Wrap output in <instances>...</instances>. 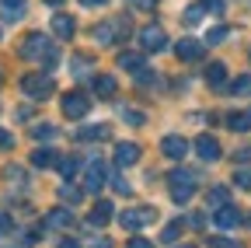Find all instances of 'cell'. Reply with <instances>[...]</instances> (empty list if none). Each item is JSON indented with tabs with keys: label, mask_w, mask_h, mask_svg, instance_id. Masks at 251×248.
<instances>
[{
	"label": "cell",
	"mask_w": 251,
	"mask_h": 248,
	"mask_svg": "<svg viewBox=\"0 0 251 248\" xmlns=\"http://www.w3.org/2000/svg\"><path fill=\"white\" fill-rule=\"evenodd\" d=\"M18 53H21V59H28V63H42V67H52L56 59H59V49H56L52 39L42 35V32L25 35V42L18 46Z\"/></svg>",
	"instance_id": "cell-1"
},
{
	"label": "cell",
	"mask_w": 251,
	"mask_h": 248,
	"mask_svg": "<svg viewBox=\"0 0 251 248\" xmlns=\"http://www.w3.org/2000/svg\"><path fill=\"white\" fill-rule=\"evenodd\" d=\"M168 185H171V199H175V203H188V199L196 196L199 178H196L192 171H185V168H175V171L168 175Z\"/></svg>",
	"instance_id": "cell-2"
},
{
	"label": "cell",
	"mask_w": 251,
	"mask_h": 248,
	"mask_svg": "<svg viewBox=\"0 0 251 248\" xmlns=\"http://www.w3.org/2000/svg\"><path fill=\"white\" fill-rule=\"evenodd\" d=\"M21 91H25L28 98L39 102V98H49V95H52L56 84H52L49 74H25V77H21Z\"/></svg>",
	"instance_id": "cell-3"
},
{
	"label": "cell",
	"mask_w": 251,
	"mask_h": 248,
	"mask_svg": "<svg viewBox=\"0 0 251 248\" xmlns=\"http://www.w3.org/2000/svg\"><path fill=\"white\" fill-rule=\"evenodd\" d=\"M153 220H157V210L153 206H129V210L119 217V224L129 231V234L140 231V227H147V224H153Z\"/></svg>",
	"instance_id": "cell-4"
},
{
	"label": "cell",
	"mask_w": 251,
	"mask_h": 248,
	"mask_svg": "<svg viewBox=\"0 0 251 248\" xmlns=\"http://www.w3.org/2000/svg\"><path fill=\"white\" fill-rule=\"evenodd\" d=\"M126 32H129V25H126V18H112L105 25L94 28V42H101V46H115Z\"/></svg>",
	"instance_id": "cell-5"
},
{
	"label": "cell",
	"mask_w": 251,
	"mask_h": 248,
	"mask_svg": "<svg viewBox=\"0 0 251 248\" xmlns=\"http://www.w3.org/2000/svg\"><path fill=\"white\" fill-rule=\"evenodd\" d=\"M87 112H91V98L84 91H67L63 95V115L67 119H84Z\"/></svg>",
	"instance_id": "cell-6"
},
{
	"label": "cell",
	"mask_w": 251,
	"mask_h": 248,
	"mask_svg": "<svg viewBox=\"0 0 251 248\" xmlns=\"http://www.w3.org/2000/svg\"><path fill=\"white\" fill-rule=\"evenodd\" d=\"M140 46H143V53H161V49H168V32L161 25H147L140 32Z\"/></svg>",
	"instance_id": "cell-7"
},
{
	"label": "cell",
	"mask_w": 251,
	"mask_h": 248,
	"mask_svg": "<svg viewBox=\"0 0 251 248\" xmlns=\"http://www.w3.org/2000/svg\"><path fill=\"white\" fill-rule=\"evenodd\" d=\"M140 158H143V150H140V143H133V140H122V143H115V150H112V161H115L119 168H133Z\"/></svg>",
	"instance_id": "cell-8"
},
{
	"label": "cell",
	"mask_w": 251,
	"mask_h": 248,
	"mask_svg": "<svg viewBox=\"0 0 251 248\" xmlns=\"http://www.w3.org/2000/svg\"><path fill=\"white\" fill-rule=\"evenodd\" d=\"M108 178H112L108 165H105V161H94V165L87 168V178H84V189H87V193H98V189H101V185H105Z\"/></svg>",
	"instance_id": "cell-9"
},
{
	"label": "cell",
	"mask_w": 251,
	"mask_h": 248,
	"mask_svg": "<svg viewBox=\"0 0 251 248\" xmlns=\"http://www.w3.org/2000/svg\"><path fill=\"white\" fill-rule=\"evenodd\" d=\"M161 154H164V158H171V161H181L185 154H188V140L171 133V137H164V140H161Z\"/></svg>",
	"instance_id": "cell-10"
},
{
	"label": "cell",
	"mask_w": 251,
	"mask_h": 248,
	"mask_svg": "<svg viewBox=\"0 0 251 248\" xmlns=\"http://www.w3.org/2000/svg\"><path fill=\"white\" fill-rule=\"evenodd\" d=\"M91 87H94V95H98V98H115L119 81L112 74H91Z\"/></svg>",
	"instance_id": "cell-11"
},
{
	"label": "cell",
	"mask_w": 251,
	"mask_h": 248,
	"mask_svg": "<svg viewBox=\"0 0 251 248\" xmlns=\"http://www.w3.org/2000/svg\"><path fill=\"white\" fill-rule=\"evenodd\" d=\"M46 227H49V231H67V227H74V213H70L67 206L49 210V213H46Z\"/></svg>",
	"instance_id": "cell-12"
},
{
	"label": "cell",
	"mask_w": 251,
	"mask_h": 248,
	"mask_svg": "<svg viewBox=\"0 0 251 248\" xmlns=\"http://www.w3.org/2000/svg\"><path fill=\"white\" fill-rule=\"evenodd\" d=\"M175 53H178V59H185V63H196V59H202V42L199 39H181L178 46H175Z\"/></svg>",
	"instance_id": "cell-13"
},
{
	"label": "cell",
	"mask_w": 251,
	"mask_h": 248,
	"mask_svg": "<svg viewBox=\"0 0 251 248\" xmlns=\"http://www.w3.org/2000/svg\"><path fill=\"white\" fill-rule=\"evenodd\" d=\"M213 220H216V227L230 231V227H237V224H241V213H237L230 203H224V206H216V217H213Z\"/></svg>",
	"instance_id": "cell-14"
},
{
	"label": "cell",
	"mask_w": 251,
	"mask_h": 248,
	"mask_svg": "<svg viewBox=\"0 0 251 248\" xmlns=\"http://www.w3.org/2000/svg\"><path fill=\"white\" fill-rule=\"evenodd\" d=\"M52 32H56L59 39H74V35H77V21H74L70 14H56V18H52Z\"/></svg>",
	"instance_id": "cell-15"
},
{
	"label": "cell",
	"mask_w": 251,
	"mask_h": 248,
	"mask_svg": "<svg viewBox=\"0 0 251 248\" xmlns=\"http://www.w3.org/2000/svg\"><path fill=\"white\" fill-rule=\"evenodd\" d=\"M112 217H115V206H112L108 199H98V203L91 206V217H87V220H91V224H108Z\"/></svg>",
	"instance_id": "cell-16"
},
{
	"label": "cell",
	"mask_w": 251,
	"mask_h": 248,
	"mask_svg": "<svg viewBox=\"0 0 251 248\" xmlns=\"http://www.w3.org/2000/svg\"><path fill=\"white\" fill-rule=\"evenodd\" d=\"M196 154H199L202 161H220V143L213 137H199L196 140Z\"/></svg>",
	"instance_id": "cell-17"
},
{
	"label": "cell",
	"mask_w": 251,
	"mask_h": 248,
	"mask_svg": "<svg viewBox=\"0 0 251 248\" xmlns=\"http://www.w3.org/2000/svg\"><path fill=\"white\" fill-rule=\"evenodd\" d=\"M31 165H35V168H56L59 165V154L52 147H39L35 154H31Z\"/></svg>",
	"instance_id": "cell-18"
},
{
	"label": "cell",
	"mask_w": 251,
	"mask_h": 248,
	"mask_svg": "<svg viewBox=\"0 0 251 248\" xmlns=\"http://www.w3.org/2000/svg\"><path fill=\"white\" fill-rule=\"evenodd\" d=\"M80 143H94V140H108V126L101 122V126H84V130H77L74 133Z\"/></svg>",
	"instance_id": "cell-19"
},
{
	"label": "cell",
	"mask_w": 251,
	"mask_h": 248,
	"mask_svg": "<svg viewBox=\"0 0 251 248\" xmlns=\"http://www.w3.org/2000/svg\"><path fill=\"white\" fill-rule=\"evenodd\" d=\"M227 126H230L234 133H248V130H251V109H244V112H230V115H227Z\"/></svg>",
	"instance_id": "cell-20"
},
{
	"label": "cell",
	"mask_w": 251,
	"mask_h": 248,
	"mask_svg": "<svg viewBox=\"0 0 251 248\" xmlns=\"http://www.w3.org/2000/svg\"><path fill=\"white\" fill-rule=\"evenodd\" d=\"M56 168H59V175H63V178L70 182V178H77V171H80V158H77V154H67V158H59V165H56Z\"/></svg>",
	"instance_id": "cell-21"
},
{
	"label": "cell",
	"mask_w": 251,
	"mask_h": 248,
	"mask_svg": "<svg viewBox=\"0 0 251 248\" xmlns=\"http://www.w3.org/2000/svg\"><path fill=\"white\" fill-rule=\"evenodd\" d=\"M206 81H209V87H224L227 84V63H209L206 67Z\"/></svg>",
	"instance_id": "cell-22"
},
{
	"label": "cell",
	"mask_w": 251,
	"mask_h": 248,
	"mask_svg": "<svg viewBox=\"0 0 251 248\" xmlns=\"http://www.w3.org/2000/svg\"><path fill=\"white\" fill-rule=\"evenodd\" d=\"M181 231H185V220H171V224H164V231H161V245H178Z\"/></svg>",
	"instance_id": "cell-23"
},
{
	"label": "cell",
	"mask_w": 251,
	"mask_h": 248,
	"mask_svg": "<svg viewBox=\"0 0 251 248\" xmlns=\"http://www.w3.org/2000/svg\"><path fill=\"white\" fill-rule=\"evenodd\" d=\"M230 199V189H227V185H213V189H209V196H206V203L216 210V206H224Z\"/></svg>",
	"instance_id": "cell-24"
},
{
	"label": "cell",
	"mask_w": 251,
	"mask_h": 248,
	"mask_svg": "<svg viewBox=\"0 0 251 248\" xmlns=\"http://www.w3.org/2000/svg\"><path fill=\"white\" fill-rule=\"evenodd\" d=\"M119 67L122 70H143V56L140 53H119Z\"/></svg>",
	"instance_id": "cell-25"
},
{
	"label": "cell",
	"mask_w": 251,
	"mask_h": 248,
	"mask_svg": "<svg viewBox=\"0 0 251 248\" xmlns=\"http://www.w3.org/2000/svg\"><path fill=\"white\" fill-rule=\"evenodd\" d=\"M230 91H234L237 98H251V74H241V77L230 84Z\"/></svg>",
	"instance_id": "cell-26"
},
{
	"label": "cell",
	"mask_w": 251,
	"mask_h": 248,
	"mask_svg": "<svg viewBox=\"0 0 251 248\" xmlns=\"http://www.w3.org/2000/svg\"><path fill=\"white\" fill-rule=\"evenodd\" d=\"M59 196H63V203H70V206H77V203L84 199V193L77 189V185H63V189H59Z\"/></svg>",
	"instance_id": "cell-27"
},
{
	"label": "cell",
	"mask_w": 251,
	"mask_h": 248,
	"mask_svg": "<svg viewBox=\"0 0 251 248\" xmlns=\"http://www.w3.org/2000/svg\"><path fill=\"white\" fill-rule=\"evenodd\" d=\"M59 130L52 126V122H39V126H35V140H52Z\"/></svg>",
	"instance_id": "cell-28"
},
{
	"label": "cell",
	"mask_w": 251,
	"mask_h": 248,
	"mask_svg": "<svg viewBox=\"0 0 251 248\" xmlns=\"http://www.w3.org/2000/svg\"><path fill=\"white\" fill-rule=\"evenodd\" d=\"M202 14H206V7H202V4H192V7L185 11V25H199Z\"/></svg>",
	"instance_id": "cell-29"
},
{
	"label": "cell",
	"mask_w": 251,
	"mask_h": 248,
	"mask_svg": "<svg viewBox=\"0 0 251 248\" xmlns=\"http://www.w3.org/2000/svg\"><path fill=\"white\" fill-rule=\"evenodd\" d=\"M234 185H241V189H251V168H237V171H234Z\"/></svg>",
	"instance_id": "cell-30"
},
{
	"label": "cell",
	"mask_w": 251,
	"mask_h": 248,
	"mask_svg": "<svg viewBox=\"0 0 251 248\" xmlns=\"http://www.w3.org/2000/svg\"><path fill=\"white\" fill-rule=\"evenodd\" d=\"M4 4V11L11 14V18H18V14H25V0H0Z\"/></svg>",
	"instance_id": "cell-31"
},
{
	"label": "cell",
	"mask_w": 251,
	"mask_h": 248,
	"mask_svg": "<svg viewBox=\"0 0 251 248\" xmlns=\"http://www.w3.org/2000/svg\"><path fill=\"white\" fill-rule=\"evenodd\" d=\"M185 227L202 231V227H206V213H188V217H185Z\"/></svg>",
	"instance_id": "cell-32"
},
{
	"label": "cell",
	"mask_w": 251,
	"mask_h": 248,
	"mask_svg": "<svg viewBox=\"0 0 251 248\" xmlns=\"http://www.w3.org/2000/svg\"><path fill=\"white\" fill-rule=\"evenodd\" d=\"M227 39V25H216V28H209V35H206V42H224Z\"/></svg>",
	"instance_id": "cell-33"
},
{
	"label": "cell",
	"mask_w": 251,
	"mask_h": 248,
	"mask_svg": "<svg viewBox=\"0 0 251 248\" xmlns=\"http://www.w3.org/2000/svg\"><path fill=\"white\" fill-rule=\"evenodd\" d=\"M112 185H115V193H119V196H129V193H133V189H129V182H126L122 175H112Z\"/></svg>",
	"instance_id": "cell-34"
},
{
	"label": "cell",
	"mask_w": 251,
	"mask_h": 248,
	"mask_svg": "<svg viewBox=\"0 0 251 248\" xmlns=\"http://www.w3.org/2000/svg\"><path fill=\"white\" fill-rule=\"evenodd\" d=\"M206 245H209V248H241V245H234L230 238H209Z\"/></svg>",
	"instance_id": "cell-35"
},
{
	"label": "cell",
	"mask_w": 251,
	"mask_h": 248,
	"mask_svg": "<svg viewBox=\"0 0 251 248\" xmlns=\"http://www.w3.org/2000/svg\"><path fill=\"white\" fill-rule=\"evenodd\" d=\"M74 74H91V59H87V56L74 59Z\"/></svg>",
	"instance_id": "cell-36"
},
{
	"label": "cell",
	"mask_w": 251,
	"mask_h": 248,
	"mask_svg": "<svg viewBox=\"0 0 251 248\" xmlns=\"http://www.w3.org/2000/svg\"><path fill=\"white\" fill-rule=\"evenodd\" d=\"M126 248H153V241H147V238L133 234V238H129V245H126Z\"/></svg>",
	"instance_id": "cell-37"
},
{
	"label": "cell",
	"mask_w": 251,
	"mask_h": 248,
	"mask_svg": "<svg viewBox=\"0 0 251 248\" xmlns=\"http://www.w3.org/2000/svg\"><path fill=\"white\" fill-rule=\"evenodd\" d=\"M129 7H136V11H153L157 0H129Z\"/></svg>",
	"instance_id": "cell-38"
},
{
	"label": "cell",
	"mask_w": 251,
	"mask_h": 248,
	"mask_svg": "<svg viewBox=\"0 0 251 248\" xmlns=\"http://www.w3.org/2000/svg\"><path fill=\"white\" fill-rule=\"evenodd\" d=\"M122 115H126V122H133V126H143V112H133V109H126Z\"/></svg>",
	"instance_id": "cell-39"
},
{
	"label": "cell",
	"mask_w": 251,
	"mask_h": 248,
	"mask_svg": "<svg viewBox=\"0 0 251 248\" xmlns=\"http://www.w3.org/2000/svg\"><path fill=\"white\" fill-rule=\"evenodd\" d=\"M202 7L213 11V14H224V0H202Z\"/></svg>",
	"instance_id": "cell-40"
},
{
	"label": "cell",
	"mask_w": 251,
	"mask_h": 248,
	"mask_svg": "<svg viewBox=\"0 0 251 248\" xmlns=\"http://www.w3.org/2000/svg\"><path fill=\"white\" fill-rule=\"evenodd\" d=\"M7 147H14V137L7 130H0V150H7Z\"/></svg>",
	"instance_id": "cell-41"
},
{
	"label": "cell",
	"mask_w": 251,
	"mask_h": 248,
	"mask_svg": "<svg viewBox=\"0 0 251 248\" xmlns=\"http://www.w3.org/2000/svg\"><path fill=\"white\" fill-rule=\"evenodd\" d=\"M7 178H11V182H21V185H25V171H21V168H7Z\"/></svg>",
	"instance_id": "cell-42"
},
{
	"label": "cell",
	"mask_w": 251,
	"mask_h": 248,
	"mask_svg": "<svg viewBox=\"0 0 251 248\" xmlns=\"http://www.w3.org/2000/svg\"><path fill=\"white\" fill-rule=\"evenodd\" d=\"M7 231H11V217L0 213V234H7Z\"/></svg>",
	"instance_id": "cell-43"
},
{
	"label": "cell",
	"mask_w": 251,
	"mask_h": 248,
	"mask_svg": "<svg viewBox=\"0 0 251 248\" xmlns=\"http://www.w3.org/2000/svg\"><path fill=\"white\" fill-rule=\"evenodd\" d=\"M80 4H84V7H105L108 0H80Z\"/></svg>",
	"instance_id": "cell-44"
},
{
	"label": "cell",
	"mask_w": 251,
	"mask_h": 248,
	"mask_svg": "<svg viewBox=\"0 0 251 248\" xmlns=\"http://www.w3.org/2000/svg\"><path fill=\"white\" fill-rule=\"evenodd\" d=\"M59 248H80V245H77L74 238H63V241H59Z\"/></svg>",
	"instance_id": "cell-45"
},
{
	"label": "cell",
	"mask_w": 251,
	"mask_h": 248,
	"mask_svg": "<svg viewBox=\"0 0 251 248\" xmlns=\"http://www.w3.org/2000/svg\"><path fill=\"white\" fill-rule=\"evenodd\" d=\"M251 158V147H244V150H237V161H248Z\"/></svg>",
	"instance_id": "cell-46"
},
{
	"label": "cell",
	"mask_w": 251,
	"mask_h": 248,
	"mask_svg": "<svg viewBox=\"0 0 251 248\" xmlns=\"http://www.w3.org/2000/svg\"><path fill=\"white\" fill-rule=\"evenodd\" d=\"M94 248H112V241L105 238V241H94Z\"/></svg>",
	"instance_id": "cell-47"
},
{
	"label": "cell",
	"mask_w": 251,
	"mask_h": 248,
	"mask_svg": "<svg viewBox=\"0 0 251 248\" xmlns=\"http://www.w3.org/2000/svg\"><path fill=\"white\" fill-rule=\"evenodd\" d=\"M46 4H49V7H59V4H63V0H46Z\"/></svg>",
	"instance_id": "cell-48"
},
{
	"label": "cell",
	"mask_w": 251,
	"mask_h": 248,
	"mask_svg": "<svg viewBox=\"0 0 251 248\" xmlns=\"http://www.w3.org/2000/svg\"><path fill=\"white\" fill-rule=\"evenodd\" d=\"M178 248H192V245H178Z\"/></svg>",
	"instance_id": "cell-49"
},
{
	"label": "cell",
	"mask_w": 251,
	"mask_h": 248,
	"mask_svg": "<svg viewBox=\"0 0 251 248\" xmlns=\"http://www.w3.org/2000/svg\"><path fill=\"white\" fill-rule=\"evenodd\" d=\"M248 224H251V220H248Z\"/></svg>",
	"instance_id": "cell-50"
}]
</instances>
